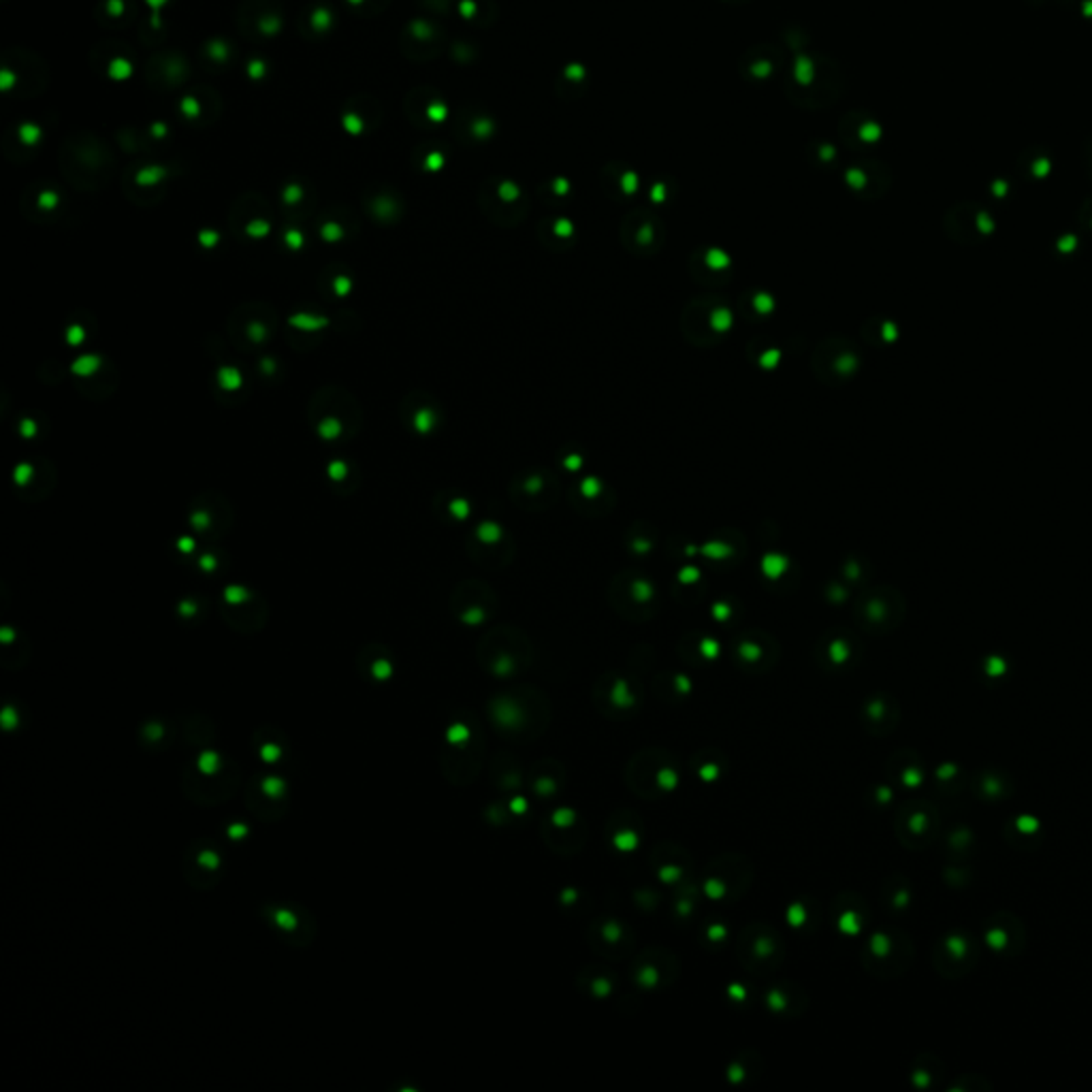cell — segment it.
<instances>
[{
    "label": "cell",
    "instance_id": "obj_1",
    "mask_svg": "<svg viewBox=\"0 0 1092 1092\" xmlns=\"http://www.w3.org/2000/svg\"><path fill=\"white\" fill-rule=\"evenodd\" d=\"M491 723L502 737L527 743L542 737L550 722V702L534 687H514L495 696L489 705Z\"/></svg>",
    "mask_w": 1092,
    "mask_h": 1092
},
{
    "label": "cell",
    "instance_id": "obj_2",
    "mask_svg": "<svg viewBox=\"0 0 1092 1092\" xmlns=\"http://www.w3.org/2000/svg\"><path fill=\"white\" fill-rule=\"evenodd\" d=\"M628 787L644 800H658L679 785V762L666 749L638 751L626 768Z\"/></svg>",
    "mask_w": 1092,
    "mask_h": 1092
},
{
    "label": "cell",
    "instance_id": "obj_3",
    "mask_svg": "<svg viewBox=\"0 0 1092 1092\" xmlns=\"http://www.w3.org/2000/svg\"><path fill=\"white\" fill-rule=\"evenodd\" d=\"M737 952L749 973L770 975L785 958V941L768 922H751L740 932Z\"/></svg>",
    "mask_w": 1092,
    "mask_h": 1092
},
{
    "label": "cell",
    "instance_id": "obj_4",
    "mask_svg": "<svg viewBox=\"0 0 1092 1092\" xmlns=\"http://www.w3.org/2000/svg\"><path fill=\"white\" fill-rule=\"evenodd\" d=\"M482 668L489 670L493 676L508 679L519 675L532 661V644L521 632L511 629H495L491 636H485L478 651Z\"/></svg>",
    "mask_w": 1092,
    "mask_h": 1092
},
{
    "label": "cell",
    "instance_id": "obj_5",
    "mask_svg": "<svg viewBox=\"0 0 1092 1092\" xmlns=\"http://www.w3.org/2000/svg\"><path fill=\"white\" fill-rule=\"evenodd\" d=\"M751 879H753V866L745 855L723 854L706 866L702 892L708 901L729 905L749 890Z\"/></svg>",
    "mask_w": 1092,
    "mask_h": 1092
},
{
    "label": "cell",
    "instance_id": "obj_6",
    "mask_svg": "<svg viewBox=\"0 0 1092 1092\" xmlns=\"http://www.w3.org/2000/svg\"><path fill=\"white\" fill-rule=\"evenodd\" d=\"M913 958V948L907 934L899 931H877L869 937L862 949V964L877 978H896L905 973Z\"/></svg>",
    "mask_w": 1092,
    "mask_h": 1092
},
{
    "label": "cell",
    "instance_id": "obj_7",
    "mask_svg": "<svg viewBox=\"0 0 1092 1092\" xmlns=\"http://www.w3.org/2000/svg\"><path fill=\"white\" fill-rule=\"evenodd\" d=\"M894 831L907 849H926L939 834V811L928 800H909L896 813Z\"/></svg>",
    "mask_w": 1092,
    "mask_h": 1092
},
{
    "label": "cell",
    "instance_id": "obj_8",
    "mask_svg": "<svg viewBox=\"0 0 1092 1092\" xmlns=\"http://www.w3.org/2000/svg\"><path fill=\"white\" fill-rule=\"evenodd\" d=\"M593 705L602 715L626 719L632 717L643 705V691L628 676L611 672V675H604L593 687Z\"/></svg>",
    "mask_w": 1092,
    "mask_h": 1092
},
{
    "label": "cell",
    "instance_id": "obj_9",
    "mask_svg": "<svg viewBox=\"0 0 1092 1092\" xmlns=\"http://www.w3.org/2000/svg\"><path fill=\"white\" fill-rule=\"evenodd\" d=\"M587 823L574 808L558 807L542 822V838L558 854H576L585 843Z\"/></svg>",
    "mask_w": 1092,
    "mask_h": 1092
},
{
    "label": "cell",
    "instance_id": "obj_10",
    "mask_svg": "<svg viewBox=\"0 0 1092 1092\" xmlns=\"http://www.w3.org/2000/svg\"><path fill=\"white\" fill-rule=\"evenodd\" d=\"M679 960L676 954L664 948H649L636 958L632 975L638 988L647 992L666 990L679 975Z\"/></svg>",
    "mask_w": 1092,
    "mask_h": 1092
},
{
    "label": "cell",
    "instance_id": "obj_11",
    "mask_svg": "<svg viewBox=\"0 0 1092 1092\" xmlns=\"http://www.w3.org/2000/svg\"><path fill=\"white\" fill-rule=\"evenodd\" d=\"M589 943L597 954L608 958H626L634 948V932L626 922L614 917L596 920L589 928Z\"/></svg>",
    "mask_w": 1092,
    "mask_h": 1092
},
{
    "label": "cell",
    "instance_id": "obj_12",
    "mask_svg": "<svg viewBox=\"0 0 1092 1092\" xmlns=\"http://www.w3.org/2000/svg\"><path fill=\"white\" fill-rule=\"evenodd\" d=\"M776 644L764 634H740L732 644L734 664L745 672H766L776 661Z\"/></svg>",
    "mask_w": 1092,
    "mask_h": 1092
},
{
    "label": "cell",
    "instance_id": "obj_13",
    "mask_svg": "<svg viewBox=\"0 0 1092 1092\" xmlns=\"http://www.w3.org/2000/svg\"><path fill=\"white\" fill-rule=\"evenodd\" d=\"M651 866H653L655 875H658L661 884L681 887L685 884L687 877H690L691 869H694V862H691V858L687 855L685 849L668 841L653 849V854H651Z\"/></svg>",
    "mask_w": 1092,
    "mask_h": 1092
},
{
    "label": "cell",
    "instance_id": "obj_14",
    "mask_svg": "<svg viewBox=\"0 0 1092 1092\" xmlns=\"http://www.w3.org/2000/svg\"><path fill=\"white\" fill-rule=\"evenodd\" d=\"M975 956H978L975 943L971 941L969 937H964L963 932H952L948 934V937H943L941 943L937 945L934 967H937V971H941V975H949V978H952L956 963V975H963L971 969Z\"/></svg>",
    "mask_w": 1092,
    "mask_h": 1092
},
{
    "label": "cell",
    "instance_id": "obj_15",
    "mask_svg": "<svg viewBox=\"0 0 1092 1092\" xmlns=\"http://www.w3.org/2000/svg\"><path fill=\"white\" fill-rule=\"evenodd\" d=\"M986 943L1001 956H1018L1024 945V928L1011 913H996L986 926Z\"/></svg>",
    "mask_w": 1092,
    "mask_h": 1092
},
{
    "label": "cell",
    "instance_id": "obj_16",
    "mask_svg": "<svg viewBox=\"0 0 1092 1092\" xmlns=\"http://www.w3.org/2000/svg\"><path fill=\"white\" fill-rule=\"evenodd\" d=\"M606 841L614 852L634 854L643 843V822L634 811H617L606 822Z\"/></svg>",
    "mask_w": 1092,
    "mask_h": 1092
},
{
    "label": "cell",
    "instance_id": "obj_17",
    "mask_svg": "<svg viewBox=\"0 0 1092 1092\" xmlns=\"http://www.w3.org/2000/svg\"><path fill=\"white\" fill-rule=\"evenodd\" d=\"M860 719H862V726L869 729L870 734L885 737V734H890L892 729L896 728V723H899L901 719L899 702L890 694H875L866 698Z\"/></svg>",
    "mask_w": 1092,
    "mask_h": 1092
},
{
    "label": "cell",
    "instance_id": "obj_18",
    "mask_svg": "<svg viewBox=\"0 0 1092 1092\" xmlns=\"http://www.w3.org/2000/svg\"><path fill=\"white\" fill-rule=\"evenodd\" d=\"M265 913L282 937H291V943H295V939H303L306 943L312 941L314 932H308V926H314V922H308V913L303 909L295 905H267Z\"/></svg>",
    "mask_w": 1092,
    "mask_h": 1092
},
{
    "label": "cell",
    "instance_id": "obj_19",
    "mask_svg": "<svg viewBox=\"0 0 1092 1092\" xmlns=\"http://www.w3.org/2000/svg\"><path fill=\"white\" fill-rule=\"evenodd\" d=\"M971 790L984 802H1001L1013 794V781L999 768L978 770L971 779Z\"/></svg>",
    "mask_w": 1092,
    "mask_h": 1092
},
{
    "label": "cell",
    "instance_id": "obj_20",
    "mask_svg": "<svg viewBox=\"0 0 1092 1092\" xmlns=\"http://www.w3.org/2000/svg\"><path fill=\"white\" fill-rule=\"evenodd\" d=\"M834 911H837L834 913V922H837L838 931L843 934L855 937V934L862 932V928L866 926L864 901H860L852 892H847V894L843 892V894L834 901Z\"/></svg>",
    "mask_w": 1092,
    "mask_h": 1092
},
{
    "label": "cell",
    "instance_id": "obj_21",
    "mask_svg": "<svg viewBox=\"0 0 1092 1092\" xmlns=\"http://www.w3.org/2000/svg\"><path fill=\"white\" fill-rule=\"evenodd\" d=\"M566 784V770L564 766L555 760H542L534 766L532 776H529V785L535 798L540 800H550Z\"/></svg>",
    "mask_w": 1092,
    "mask_h": 1092
},
{
    "label": "cell",
    "instance_id": "obj_22",
    "mask_svg": "<svg viewBox=\"0 0 1092 1092\" xmlns=\"http://www.w3.org/2000/svg\"><path fill=\"white\" fill-rule=\"evenodd\" d=\"M764 1005L773 1013L798 1016L807 1005V994L794 984H776L764 994Z\"/></svg>",
    "mask_w": 1092,
    "mask_h": 1092
},
{
    "label": "cell",
    "instance_id": "obj_23",
    "mask_svg": "<svg viewBox=\"0 0 1092 1092\" xmlns=\"http://www.w3.org/2000/svg\"><path fill=\"white\" fill-rule=\"evenodd\" d=\"M854 649L847 636H826L817 644L815 658L823 668H845L852 664Z\"/></svg>",
    "mask_w": 1092,
    "mask_h": 1092
},
{
    "label": "cell",
    "instance_id": "obj_24",
    "mask_svg": "<svg viewBox=\"0 0 1092 1092\" xmlns=\"http://www.w3.org/2000/svg\"><path fill=\"white\" fill-rule=\"evenodd\" d=\"M188 879H194V875L197 873H205V875H212L214 879L218 881L220 870H222V855H220L218 849H214L212 845L205 843V841H197L192 845V849L188 852Z\"/></svg>",
    "mask_w": 1092,
    "mask_h": 1092
},
{
    "label": "cell",
    "instance_id": "obj_25",
    "mask_svg": "<svg viewBox=\"0 0 1092 1092\" xmlns=\"http://www.w3.org/2000/svg\"><path fill=\"white\" fill-rule=\"evenodd\" d=\"M890 773L902 787H920L924 781V764L916 751H901L890 760Z\"/></svg>",
    "mask_w": 1092,
    "mask_h": 1092
},
{
    "label": "cell",
    "instance_id": "obj_26",
    "mask_svg": "<svg viewBox=\"0 0 1092 1092\" xmlns=\"http://www.w3.org/2000/svg\"><path fill=\"white\" fill-rule=\"evenodd\" d=\"M691 770H694V775L702 784H715V781L726 775L728 762L719 751L705 749L700 751V753H696V758L691 760Z\"/></svg>",
    "mask_w": 1092,
    "mask_h": 1092
},
{
    "label": "cell",
    "instance_id": "obj_27",
    "mask_svg": "<svg viewBox=\"0 0 1092 1092\" xmlns=\"http://www.w3.org/2000/svg\"><path fill=\"white\" fill-rule=\"evenodd\" d=\"M582 978H587V984H582L579 981L581 988L587 990L593 996H608L612 992V975L611 971H604V969H587L582 971Z\"/></svg>",
    "mask_w": 1092,
    "mask_h": 1092
},
{
    "label": "cell",
    "instance_id": "obj_28",
    "mask_svg": "<svg viewBox=\"0 0 1092 1092\" xmlns=\"http://www.w3.org/2000/svg\"><path fill=\"white\" fill-rule=\"evenodd\" d=\"M885 894H887V907L894 911H902L909 907L911 902V885L907 884V879H902L901 877V884L899 885H892V879L885 884Z\"/></svg>",
    "mask_w": 1092,
    "mask_h": 1092
},
{
    "label": "cell",
    "instance_id": "obj_29",
    "mask_svg": "<svg viewBox=\"0 0 1092 1092\" xmlns=\"http://www.w3.org/2000/svg\"><path fill=\"white\" fill-rule=\"evenodd\" d=\"M911 1080L917 1088L924 1090V1088H931L932 1081L937 1080V1075H934V1071L926 1067V1058H922V1060H917L916 1069L911 1071Z\"/></svg>",
    "mask_w": 1092,
    "mask_h": 1092
},
{
    "label": "cell",
    "instance_id": "obj_30",
    "mask_svg": "<svg viewBox=\"0 0 1092 1092\" xmlns=\"http://www.w3.org/2000/svg\"><path fill=\"white\" fill-rule=\"evenodd\" d=\"M948 841H949V849H952V852H964V849L973 843V832H971L969 828L960 826V828H956V831H952Z\"/></svg>",
    "mask_w": 1092,
    "mask_h": 1092
},
{
    "label": "cell",
    "instance_id": "obj_31",
    "mask_svg": "<svg viewBox=\"0 0 1092 1092\" xmlns=\"http://www.w3.org/2000/svg\"><path fill=\"white\" fill-rule=\"evenodd\" d=\"M960 775V766L958 764H945L941 768H937V779L939 784H952L954 776Z\"/></svg>",
    "mask_w": 1092,
    "mask_h": 1092
},
{
    "label": "cell",
    "instance_id": "obj_32",
    "mask_svg": "<svg viewBox=\"0 0 1092 1092\" xmlns=\"http://www.w3.org/2000/svg\"><path fill=\"white\" fill-rule=\"evenodd\" d=\"M22 135H24V141L33 144V141H36V135H39V130H36V129H24Z\"/></svg>",
    "mask_w": 1092,
    "mask_h": 1092
},
{
    "label": "cell",
    "instance_id": "obj_33",
    "mask_svg": "<svg viewBox=\"0 0 1092 1092\" xmlns=\"http://www.w3.org/2000/svg\"><path fill=\"white\" fill-rule=\"evenodd\" d=\"M314 24H316V26H320V24L327 26L329 24V13L327 12H318L316 15H314Z\"/></svg>",
    "mask_w": 1092,
    "mask_h": 1092
},
{
    "label": "cell",
    "instance_id": "obj_34",
    "mask_svg": "<svg viewBox=\"0 0 1092 1092\" xmlns=\"http://www.w3.org/2000/svg\"><path fill=\"white\" fill-rule=\"evenodd\" d=\"M212 54L216 56V58H224V56H227V47H224V45H214Z\"/></svg>",
    "mask_w": 1092,
    "mask_h": 1092
},
{
    "label": "cell",
    "instance_id": "obj_35",
    "mask_svg": "<svg viewBox=\"0 0 1092 1092\" xmlns=\"http://www.w3.org/2000/svg\"><path fill=\"white\" fill-rule=\"evenodd\" d=\"M261 73H262V65L261 62H254V65H252V75H261Z\"/></svg>",
    "mask_w": 1092,
    "mask_h": 1092
}]
</instances>
